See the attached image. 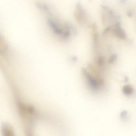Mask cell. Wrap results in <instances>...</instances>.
Segmentation results:
<instances>
[{
    "label": "cell",
    "mask_w": 136,
    "mask_h": 136,
    "mask_svg": "<svg viewBox=\"0 0 136 136\" xmlns=\"http://www.w3.org/2000/svg\"><path fill=\"white\" fill-rule=\"evenodd\" d=\"M111 30L113 34L119 39L126 40L127 39L126 32L120 27L119 24H116L113 27H111Z\"/></svg>",
    "instance_id": "6da1fadb"
},
{
    "label": "cell",
    "mask_w": 136,
    "mask_h": 136,
    "mask_svg": "<svg viewBox=\"0 0 136 136\" xmlns=\"http://www.w3.org/2000/svg\"><path fill=\"white\" fill-rule=\"evenodd\" d=\"M122 90L124 94L126 96H130L133 94L135 89L131 85L126 84L122 87Z\"/></svg>",
    "instance_id": "7a4b0ae2"
},
{
    "label": "cell",
    "mask_w": 136,
    "mask_h": 136,
    "mask_svg": "<svg viewBox=\"0 0 136 136\" xmlns=\"http://www.w3.org/2000/svg\"><path fill=\"white\" fill-rule=\"evenodd\" d=\"M96 63L99 67L103 69H104L105 65V59L103 56H100L98 57L96 61Z\"/></svg>",
    "instance_id": "3957f363"
},
{
    "label": "cell",
    "mask_w": 136,
    "mask_h": 136,
    "mask_svg": "<svg viewBox=\"0 0 136 136\" xmlns=\"http://www.w3.org/2000/svg\"><path fill=\"white\" fill-rule=\"evenodd\" d=\"M117 57L118 56L116 54H114V55H111L110 58L109 59V63L110 64L114 63L116 61V60L117 59Z\"/></svg>",
    "instance_id": "277c9868"
},
{
    "label": "cell",
    "mask_w": 136,
    "mask_h": 136,
    "mask_svg": "<svg viewBox=\"0 0 136 136\" xmlns=\"http://www.w3.org/2000/svg\"><path fill=\"white\" fill-rule=\"evenodd\" d=\"M128 81H129V78H128L127 77H125V81L127 82Z\"/></svg>",
    "instance_id": "5b68a950"
}]
</instances>
